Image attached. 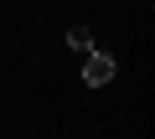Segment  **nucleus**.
Wrapping results in <instances>:
<instances>
[{"instance_id": "nucleus-2", "label": "nucleus", "mask_w": 155, "mask_h": 139, "mask_svg": "<svg viewBox=\"0 0 155 139\" xmlns=\"http://www.w3.org/2000/svg\"><path fill=\"white\" fill-rule=\"evenodd\" d=\"M62 41H67V46H72V52H93V46H98V41H93V31H88V26H67V31H62Z\"/></svg>"}, {"instance_id": "nucleus-1", "label": "nucleus", "mask_w": 155, "mask_h": 139, "mask_svg": "<svg viewBox=\"0 0 155 139\" xmlns=\"http://www.w3.org/2000/svg\"><path fill=\"white\" fill-rule=\"evenodd\" d=\"M119 77V62L104 52V46H93V52H83V83L88 88H109Z\"/></svg>"}]
</instances>
